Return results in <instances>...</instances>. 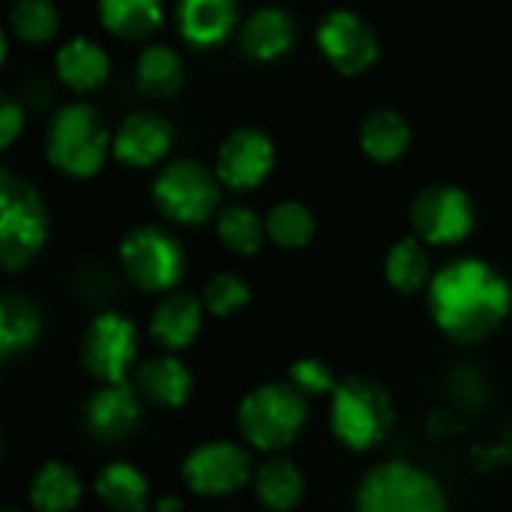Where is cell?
Here are the masks:
<instances>
[{"mask_svg": "<svg viewBox=\"0 0 512 512\" xmlns=\"http://www.w3.org/2000/svg\"><path fill=\"white\" fill-rule=\"evenodd\" d=\"M507 279L480 258H462L441 267L429 288L435 324L456 342L486 339L510 312Z\"/></svg>", "mask_w": 512, "mask_h": 512, "instance_id": "obj_1", "label": "cell"}, {"mask_svg": "<svg viewBox=\"0 0 512 512\" xmlns=\"http://www.w3.org/2000/svg\"><path fill=\"white\" fill-rule=\"evenodd\" d=\"M48 210L33 183L0 171V261L9 273L27 267L45 246Z\"/></svg>", "mask_w": 512, "mask_h": 512, "instance_id": "obj_2", "label": "cell"}, {"mask_svg": "<svg viewBox=\"0 0 512 512\" xmlns=\"http://www.w3.org/2000/svg\"><path fill=\"white\" fill-rule=\"evenodd\" d=\"M111 144L114 141L108 135L102 114L87 102L63 105L51 117L45 135V150L51 165L72 177H93L102 168Z\"/></svg>", "mask_w": 512, "mask_h": 512, "instance_id": "obj_3", "label": "cell"}, {"mask_svg": "<svg viewBox=\"0 0 512 512\" xmlns=\"http://www.w3.org/2000/svg\"><path fill=\"white\" fill-rule=\"evenodd\" d=\"M330 426L351 450H375L393 429V399L372 378H348L333 393Z\"/></svg>", "mask_w": 512, "mask_h": 512, "instance_id": "obj_4", "label": "cell"}, {"mask_svg": "<svg viewBox=\"0 0 512 512\" xmlns=\"http://www.w3.org/2000/svg\"><path fill=\"white\" fill-rule=\"evenodd\" d=\"M357 512H447V498L432 474L408 462H384L363 477Z\"/></svg>", "mask_w": 512, "mask_h": 512, "instance_id": "obj_5", "label": "cell"}, {"mask_svg": "<svg viewBox=\"0 0 512 512\" xmlns=\"http://www.w3.org/2000/svg\"><path fill=\"white\" fill-rule=\"evenodd\" d=\"M237 423L252 447L282 450L306 423V399L291 384H261L240 402Z\"/></svg>", "mask_w": 512, "mask_h": 512, "instance_id": "obj_6", "label": "cell"}, {"mask_svg": "<svg viewBox=\"0 0 512 512\" xmlns=\"http://www.w3.org/2000/svg\"><path fill=\"white\" fill-rule=\"evenodd\" d=\"M120 264L135 288L159 294L180 282L186 255L174 234H168L156 225H141L123 237Z\"/></svg>", "mask_w": 512, "mask_h": 512, "instance_id": "obj_7", "label": "cell"}, {"mask_svg": "<svg viewBox=\"0 0 512 512\" xmlns=\"http://www.w3.org/2000/svg\"><path fill=\"white\" fill-rule=\"evenodd\" d=\"M153 201L159 213L180 225H201L216 213L219 183L201 162H171L153 180Z\"/></svg>", "mask_w": 512, "mask_h": 512, "instance_id": "obj_8", "label": "cell"}, {"mask_svg": "<svg viewBox=\"0 0 512 512\" xmlns=\"http://www.w3.org/2000/svg\"><path fill=\"white\" fill-rule=\"evenodd\" d=\"M138 354L135 324L117 312L96 315L81 339V363L87 375L108 384H126V372L132 369Z\"/></svg>", "mask_w": 512, "mask_h": 512, "instance_id": "obj_9", "label": "cell"}, {"mask_svg": "<svg viewBox=\"0 0 512 512\" xmlns=\"http://www.w3.org/2000/svg\"><path fill=\"white\" fill-rule=\"evenodd\" d=\"M411 225L432 246L462 243L474 231V201L459 186H426L411 201Z\"/></svg>", "mask_w": 512, "mask_h": 512, "instance_id": "obj_10", "label": "cell"}, {"mask_svg": "<svg viewBox=\"0 0 512 512\" xmlns=\"http://www.w3.org/2000/svg\"><path fill=\"white\" fill-rule=\"evenodd\" d=\"M318 45L330 66L342 75H360L369 66H375L381 45L378 33L366 18H360L351 9H333L318 24Z\"/></svg>", "mask_w": 512, "mask_h": 512, "instance_id": "obj_11", "label": "cell"}, {"mask_svg": "<svg viewBox=\"0 0 512 512\" xmlns=\"http://www.w3.org/2000/svg\"><path fill=\"white\" fill-rule=\"evenodd\" d=\"M183 480L198 495H231L252 480V456L231 441L201 444L186 456Z\"/></svg>", "mask_w": 512, "mask_h": 512, "instance_id": "obj_12", "label": "cell"}, {"mask_svg": "<svg viewBox=\"0 0 512 512\" xmlns=\"http://www.w3.org/2000/svg\"><path fill=\"white\" fill-rule=\"evenodd\" d=\"M276 150L261 129H234L216 153V177L228 189H255L273 171Z\"/></svg>", "mask_w": 512, "mask_h": 512, "instance_id": "obj_13", "label": "cell"}, {"mask_svg": "<svg viewBox=\"0 0 512 512\" xmlns=\"http://www.w3.org/2000/svg\"><path fill=\"white\" fill-rule=\"evenodd\" d=\"M141 420L138 390L129 384H108L90 393L84 405V426L102 444H120L132 438Z\"/></svg>", "mask_w": 512, "mask_h": 512, "instance_id": "obj_14", "label": "cell"}, {"mask_svg": "<svg viewBox=\"0 0 512 512\" xmlns=\"http://www.w3.org/2000/svg\"><path fill=\"white\" fill-rule=\"evenodd\" d=\"M171 141H174V129L162 114L135 111L120 123L111 150L129 168H150V165L162 162Z\"/></svg>", "mask_w": 512, "mask_h": 512, "instance_id": "obj_15", "label": "cell"}, {"mask_svg": "<svg viewBox=\"0 0 512 512\" xmlns=\"http://www.w3.org/2000/svg\"><path fill=\"white\" fill-rule=\"evenodd\" d=\"M294 18L285 12V9H276V6H264V9H255L243 30H240V48L252 57V60H276L282 57L285 51H291L294 45Z\"/></svg>", "mask_w": 512, "mask_h": 512, "instance_id": "obj_16", "label": "cell"}, {"mask_svg": "<svg viewBox=\"0 0 512 512\" xmlns=\"http://www.w3.org/2000/svg\"><path fill=\"white\" fill-rule=\"evenodd\" d=\"M237 24V6L231 0H183L177 6V27L189 45H219Z\"/></svg>", "mask_w": 512, "mask_h": 512, "instance_id": "obj_17", "label": "cell"}, {"mask_svg": "<svg viewBox=\"0 0 512 512\" xmlns=\"http://www.w3.org/2000/svg\"><path fill=\"white\" fill-rule=\"evenodd\" d=\"M201 315H204L201 300H195L192 294L186 291L168 294L150 318V336L156 345L168 351H180L195 342L201 330Z\"/></svg>", "mask_w": 512, "mask_h": 512, "instance_id": "obj_18", "label": "cell"}, {"mask_svg": "<svg viewBox=\"0 0 512 512\" xmlns=\"http://www.w3.org/2000/svg\"><path fill=\"white\" fill-rule=\"evenodd\" d=\"M135 390L159 408H180L192 393V372L174 357H153L135 369Z\"/></svg>", "mask_w": 512, "mask_h": 512, "instance_id": "obj_19", "label": "cell"}, {"mask_svg": "<svg viewBox=\"0 0 512 512\" xmlns=\"http://www.w3.org/2000/svg\"><path fill=\"white\" fill-rule=\"evenodd\" d=\"M57 72H60L63 84H69L72 90L90 93L99 84H105V78L111 72V60L99 42H93L87 36H75L57 51Z\"/></svg>", "mask_w": 512, "mask_h": 512, "instance_id": "obj_20", "label": "cell"}, {"mask_svg": "<svg viewBox=\"0 0 512 512\" xmlns=\"http://www.w3.org/2000/svg\"><path fill=\"white\" fill-rule=\"evenodd\" d=\"M42 333V315L39 306L18 294V291H6L0 297V357L12 360L15 354L27 351Z\"/></svg>", "mask_w": 512, "mask_h": 512, "instance_id": "obj_21", "label": "cell"}, {"mask_svg": "<svg viewBox=\"0 0 512 512\" xmlns=\"http://www.w3.org/2000/svg\"><path fill=\"white\" fill-rule=\"evenodd\" d=\"M135 78L138 87L153 96V99H171L180 93L183 81H186V69L177 51H171L168 45H147L138 54L135 63Z\"/></svg>", "mask_w": 512, "mask_h": 512, "instance_id": "obj_22", "label": "cell"}, {"mask_svg": "<svg viewBox=\"0 0 512 512\" xmlns=\"http://www.w3.org/2000/svg\"><path fill=\"white\" fill-rule=\"evenodd\" d=\"M81 501V480L63 462H48L30 483V504L36 512H69Z\"/></svg>", "mask_w": 512, "mask_h": 512, "instance_id": "obj_23", "label": "cell"}, {"mask_svg": "<svg viewBox=\"0 0 512 512\" xmlns=\"http://www.w3.org/2000/svg\"><path fill=\"white\" fill-rule=\"evenodd\" d=\"M96 495L111 512L147 510V480L126 462H111L96 477Z\"/></svg>", "mask_w": 512, "mask_h": 512, "instance_id": "obj_24", "label": "cell"}, {"mask_svg": "<svg viewBox=\"0 0 512 512\" xmlns=\"http://www.w3.org/2000/svg\"><path fill=\"white\" fill-rule=\"evenodd\" d=\"M408 144H411V126L396 111H387V108L372 111L360 126V147L375 162L399 159L408 150Z\"/></svg>", "mask_w": 512, "mask_h": 512, "instance_id": "obj_25", "label": "cell"}, {"mask_svg": "<svg viewBox=\"0 0 512 512\" xmlns=\"http://www.w3.org/2000/svg\"><path fill=\"white\" fill-rule=\"evenodd\" d=\"M255 492L261 504L273 512L294 510L303 498V474L294 462L276 456L255 471Z\"/></svg>", "mask_w": 512, "mask_h": 512, "instance_id": "obj_26", "label": "cell"}, {"mask_svg": "<svg viewBox=\"0 0 512 512\" xmlns=\"http://www.w3.org/2000/svg\"><path fill=\"white\" fill-rule=\"evenodd\" d=\"M102 24L120 39H144L162 24V6L156 0H102Z\"/></svg>", "mask_w": 512, "mask_h": 512, "instance_id": "obj_27", "label": "cell"}, {"mask_svg": "<svg viewBox=\"0 0 512 512\" xmlns=\"http://www.w3.org/2000/svg\"><path fill=\"white\" fill-rule=\"evenodd\" d=\"M384 270H387V282L399 294H417L420 288L429 285V279H435L432 276V267H429L426 249L414 237H405V240L393 243V249L387 252Z\"/></svg>", "mask_w": 512, "mask_h": 512, "instance_id": "obj_28", "label": "cell"}, {"mask_svg": "<svg viewBox=\"0 0 512 512\" xmlns=\"http://www.w3.org/2000/svg\"><path fill=\"white\" fill-rule=\"evenodd\" d=\"M267 237L282 249H300L315 234V216L300 201H282L267 213Z\"/></svg>", "mask_w": 512, "mask_h": 512, "instance_id": "obj_29", "label": "cell"}, {"mask_svg": "<svg viewBox=\"0 0 512 512\" xmlns=\"http://www.w3.org/2000/svg\"><path fill=\"white\" fill-rule=\"evenodd\" d=\"M219 240L237 252V255H255L264 243V231L267 225L261 222V216L249 207H228L219 222H216Z\"/></svg>", "mask_w": 512, "mask_h": 512, "instance_id": "obj_30", "label": "cell"}, {"mask_svg": "<svg viewBox=\"0 0 512 512\" xmlns=\"http://www.w3.org/2000/svg\"><path fill=\"white\" fill-rule=\"evenodd\" d=\"M57 9L48 0H18L9 9V30L21 39V42H48L57 33Z\"/></svg>", "mask_w": 512, "mask_h": 512, "instance_id": "obj_31", "label": "cell"}, {"mask_svg": "<svg viewBox=\"0 0 512 512\" xmlns=\"http://www.w3.org/2000/svg\"><path fill=\"white\" fill-rule=\"evenodd\" d=\"M249 285L234 276V273H216L207 285H204V309L213 312L216 318H228L234 312H240L249 303Z\"/></svg>", "mask_w": 512, "mask_h": 512, "instance_id": "obj_32", "label": "cell"}, {"mask_svg": "<svg viewBox=\"0 0 512 512\" xmlns=\"http://www.w3.org/2000/svg\"><path fill=\"white\" fill-rule=\"evenodd\" d=\"M291 387L300 390V393H312V396H321V393H336V378L330 372V366L324 360H315V357H306V360H297L291 366Z\"/></svg>", "mask_w": 512, "mask_h": 512, "instance_id": "obj_33", "label": "cell"}, {"mask_svg": "<svg viewBox=\"0 0 512 512\" xmlns=\"http://www.w3.org/2000/svg\"><path fill=\"white\" fill-rule=\"evenodd\" d=\"M24 126V108L6 93L0 99V147H9Z\"/></svg>", "mask_w": 512, "mask_h": 512, "instance_id": "obj_34", "label": "cell"}, {"mask_svg": "<svg viewBox=\"0 0 512 512\" xmlns=\"http://www.w3.org/2000/svg\"><path fill=\"white\" fill-rule=\"evenodd\" d=\"M156 512H180V504H177L174 498H165V501H159Z\"/></svg>", "mask_w": 512, "mask_h": 512, "instance_id": "obj_35", "label": "cell"}, {"mask_svg": "<svg viewBox=\"0 0 512 512\" xmlns=\"http://www.w3.org/2000/svg\"><path fill=\"white\" fill-rule=\"evenodd\" d=\"M3 512H21V510H15V507H6V510Z\"/></svg>", "mask_w": 512, "mask_h": 512, "instance_id": "obj_36", "label": "cell"}]
</instances>
